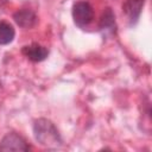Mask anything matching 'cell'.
I'll return each mask as SVG.
<instances>
[{
  "mask_svg": "<svg viewBox=\"0 0 152 152\" xmlns=\"http://www.w3.org/2000/svg\"><path fill=\"white\" fill-rule=\"evenodd\" d=\"M36 140L48 148H57L62 145V138L56 126L48 119H38L33 125Z\"/></svg>",
  "mask_w": 152,
  "mask_h": 152,
  "instance_id": "1",
  "label": "cell"
},
{
  "mask_svg": "<svg viewBox=\"0 0 152 152\" xmlns=\"http://www.w3.org/2000/svg\"><path fill=\"white\" fill-rule=\"evenodd\" d=\"M72 18L77 26L86 27L94 19V10L87 1H78L72 7Z\"/></svg>",
  "mask_w": 152,
  "mask_h": 152,
  "instance_id": "2",
  "label": "cell"
},
{
  "mask_svg": "<svg viewBox=\"0 0 152 152\" xmlns=\"http://www.w3.org/2000/svg\"><path fill=\"white\" fill-rule=\"evenodd\" d=\"M30 146L24 138L14 132L7 133L0 141V151H28Z\"/></svg>",
  "mask_w": 152,
  "mask_h": 152,
  "instance_id": "3",
  "label": "cell"
},
{
  "mask_svg": "<svg viewBox=\"0 0 152 152\" xmlns=\"http://www.w3.org/2000/svg\"><path fill=\"white\" fill-rule=\"evenodd\" d=\"M13 19L23 28H31L37 23V15L34 14V12H32L31 10H27V8L17 11L13 14Z\"/></svg>",
  "mask_w": 152,
  "mask_h": 152,
  "instance_id": "4",
  "label": "cell"
},
{
  "mask_svg": "<svg viewBox=\"0 0 152 152\" xmlns=\"http://www.w3.org/2000/svg\"><path fill=\"white\" fill-rule=\"evenodd\" d=\"M23 53L32 62H42L48 57L49 51L44 46L34 43V44L24 46L23 48Z\"/></svg>",
  "mask_w": 152,
  "mask_h": 152,
  "instance_id": "5",
  "label": "cell"
},
{
  "mask_svg": "<svg viewBox=\"0 0 152 152\" xmlns=\"http://www.w3.org/2000/svg\"><path fill=\"white\" fill-rule=\"evenodd\" d=\"M145 0H126V2L122 6V11L127 15L128 20L132 23H135L141 13L142 6Z\"/></svg>",
  "mask_w": 152,
  "mask_h": 152,
  "instance_id": "6",
  "label": "cell"
},
{
  "mask_svg": "<svg viewBox=\"0 0 152 152\" xmlns=\"http://www.w3.org/2000/svg\"><path fill=\"white\" fill-rule=\"evenodd\" d=\"M100 30L103 32L113 33L115 31V17L110 8H106L100 20Z\"/></svg>",
  "mask_w": 152,
  "mask_h": 152,
  "instance_id": "7",
  "label": "cell"
},
{
  "mask_svg": "<svg viewBox=\"0 0 152 152\" xmlns=\"http://www.w3.org/2000/svg\"><path fill=\"white\" fill-rule=\"evenodd\" d=\"M14 28L11 24L2 21L0 23V45L10 44L14 38Z\"/></svg>",
  "mask_w": 152,
  "mask_h": 152,
  "instance_id": "8",
  "label": "cell"
}]
</instances>
